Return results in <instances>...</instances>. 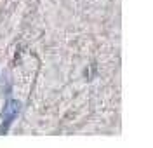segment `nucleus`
<instances>
[{"mask_svg":"<svg viewBox=\"0 0 153 148\" xmlns=\"http://www.w3.org/2000/svg\"><path fill=\"white\" fill-rule=\"evenodd\" d=\"M19 113V103L16 99H9L5 103V108L2 112V126H0V132H7L9 126L12 124V120L18 117Z\"/></svg>","mask_w":153,"mask_h":148,"instance_id":"f257e3e1","label":"nucleus"}]
</instances>
